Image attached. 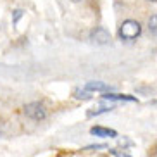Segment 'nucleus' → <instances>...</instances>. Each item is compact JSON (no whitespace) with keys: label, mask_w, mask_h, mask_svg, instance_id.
<instances>
[{"label":"nucleus","mask_w":157,"mask_h":157,"mask_svg":"<svg viewBox=\"0 0 157 157\" xmlns=\"http://www.w3.org/2000/svg\"><path fill=\"white\" fill-rule=\"evenodd\" d=\"M150 2H157V0H150Z\"/></svg>","instance_id":"ddd939ff"},{"label":"nucleus","mask_w":157,"mask_h":157,"mask_svg":"<svg viewBox=\"0 0 157 157\" xmlns=\"http://www.w3.org/2000/svg\"><path fill=\"white\" fill-rule=\"evenodd\" d=\"M85 90L88 92H102V93H109L111 92V86L104 81H88L85 85Z\"/></svg>","instance_id":"39448f33"},{"label":"nucleus","mask_w":157,"mask_h":157,"mask_svg":"<svg viewBox=\"0 0 157 157\" xmlns=\"http://www.w3.org/2000/svg\"><path fill=\"white\" fill-rule=\"evenodd\" d=\"M71 2H79V0H71Z\"/></svg>","instance_id":"f8f14e48"},{"label":"nucleus","mask_w":157,"mask_h":157,"mask_svg":"<svg viewBox=\"0 0 157 157\" xmlns=\"http://www.w3.org/2000/svg\"><path fill=\"white\" fill-rule=\"evenodd\" d=\"M111 154H114L116 157H129L128 154H124V152H119V150H116V148H111Z\"/></svg>","instance_id":"9d476101"},{"label":"nucleus","mask_w":157,"mask_h":157,"mask_svg":"<svg viewBox=\"0 0 157 157\" xmlns=\"http://www.w3.org/2000/svg\"><path fill=\"white\" fill-rule=\"evenodd\" d=\"M24 114L28 116V117H31V119L35 121H42L45 119V109H43V105L40 104V102H31V104H28V105H24Z\"/></svg>","instance_id":"f03ea898"},{"label":"nucleus","mask_w":157,"mask_h":157,"mask_svg":"<svg viewBox=\"0 0 157 157\" xmlns=\"http://www.w3.org/2000/svg\"><path fill=\"white\" fill-rule=\"evenodd\" d=\"M102 100H112V102L126 100V102H135L136 98L131 97V95H117V93H105V95H102Z\"/></svg>","instance_id":"423d86ee"},{"label":"nucleus","mask_w":157,"mask_h":157,"mask_svg":"<svg viewBox=\"0 0 157 157\" xmlns=\"http://www.w3.org/2000/svg\"><path fill=\"white\" fill-rule=\"evenodd\" d=\"M90 40H92L93 43H98V45H105V43L111 42V35H109L104 28H95L90 33Z\"/></svg>","instance_id":"7ed1b4c3"},{"label":"nucleus","mask_w":157,"mask_h":157,"mask_svg":"<svg viewBox=\"0 0 157 157\" xmlns=\"http://www.w3.org/2000/svg\"><path fill=\"white\" fill-rule=\"evenodd\" d=\"M140 31H142V26H140L138 21L126 19L119 28V36L123 40H133V38H136L140 35Z\"/></svg>","instance_id":"f257e3e1"},{"label":"nucleus","mask_w":157,"mask_h":157,"mask_svg":"<svg viewBox=\"0 0 157 157\" xmlns=\"http://www.w3.org/2000/svg\"><path fill=\"white\" fill-rule=\"evenodd\" d=\"M109 111H112V107L109 105H100V107H97V109H92V111H88V117H92V116H98V114H102V112H109Z\"/></svg>","instance_id":"0eeeda50"},{"label":"nucleus","mask_w":157,"mask_h":157,"mask_svg":"<svg viewBox=\"0 0 157 157\" xmlns=\"http://www.w3.org/2000/svg\"><path fill=\"white\" fill-rule=\"evenodd\" d=\"M21 16H23V10H16L14 12V23H17V19L21 17Z\"/></svg>","instance_id":"9b49d317"},{"label":"nucleus","mask_w":157,"mask_h":157,"mask_svg":"<svg viewBox=\"0 0 157 157\" xmlns=\"http://www.w3.org/2000/svg\"><path fill=\"white\" fill-rule=\"evenodd\" d=\"M90 133L95 135V136H102V138H116V136H117L116 129L104 128V126H93V128L90 129Z\"/></svg>","instance_id":"20e7f679"},{"label":"nucleus","mask_w":157,"mask_h":157,"mask_svg":"<svg viewBox=\"0 0 157 157\" xmlns=\"http://www.w3.org/2000/svg\"><path fill=\"white\" fill-rule=\"evenodd\" d=\"M148 31L157 35V14H154L152 17L148 19Z\"/></svg>","instance_id":"6e6552de"},{"label":"nucleus","mask_w":157,"mask_h":157,"mask_svg":"<svg viewBox=\"0 0 157 157\" xmlns=\"http://www.w3.org/2000/svg\"><path fill=\"white\" fill-rule=\"evenodd\" d=\"M74 97L76 98H83V100H86V98H92V95H90V93H88V90H74Z\"/></svg>","instance_id":"1a4fd4ad"}]
</instances>
